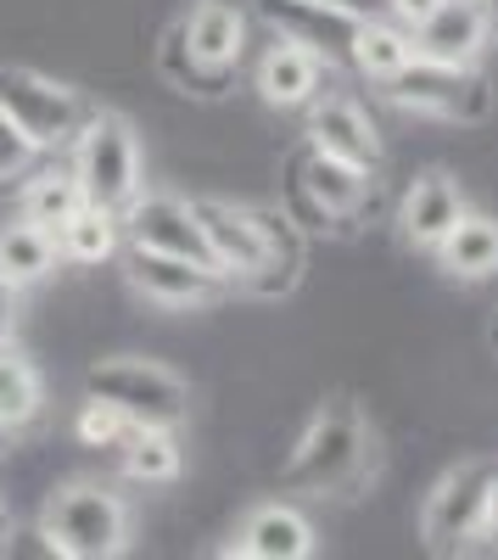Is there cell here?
I'll return each instance as SVG.
<instances>
[{
	"label": "cell",
	"instance_id": "cell-30",
	"mask_svg": "<svg viewBox=\"0 0 498 560\" xmlns=\"http://www.w3.org/2000/svg\"><path fill=\"white\" fill-rule=\"evenodd\" d=\"M482 544H498V471H493L487 499H482Z\"/></svg>",
	"mask_w": 498,
	"mask_h": 560
},
{
	"label": "cell",
	"instance_id": "cell-2",
	"mask_svg": "<svg viewBox=\"0 0 498 560\" xmlns=\"http://www.w3.org/2000/svg\"><path fill=\"white\" fill-rule=\"evenodd\" d=\"M39 538L62 560H112L129 544V510L102 482H68L45 499Z\"/></svg>",
	"mask_w": 498,
	"mask_h": 560
},
{
	"label": "cell",
	"instance_id": "cell-24",
	"mask_svg": "<svg viewBox=\"0 0 498 560\" xmlns=\"http://www.w3.org/2000/svg\"><path fill=\"white\" fill-rule=\"evenodd\" d=\"M39 415V370L12 348L0 342V432H17Z\"/></svg>",
	"mask_w": 498,
	"mask_h": 560
},
{
	"label": "cell",
	"instance_id": "cell-9",
	"mask_svg": "<svg viewBox=\"0 0 498 560\" xmlns=\"http://www.w3.org/2000/svg\"><path fill=\"white\" fill-rule=\"evenodd\" d=\"M498 34V12L493 0H437V12L426 23L410 28L415 39V57H431V62H454V68H476L482 51Z\"/></svg>",
	"mask_w": 498,
	"mask_h": 560
},
{
	"label": "cell",
	"instance_id": "cell-23",
	"mask_svg": "<svg viewBox=\"0 0 498 560\" xmlns=\"http://www.w3.org/2000/svg\"><path fill=\"white\" fill-rule=\"evenodd\" d=\"M84 208V191H79V174L68 168H51V174H39V179H28V191H23V219L28 224H39V230H57L73 219Z\"/></svg>",
	"mask_w": 498,
	"mask_h": 560
},
{
	"label": "cell",
	"instance_id": "cell-21",
	"mask_svg": "<svg viewBox=\"0 0 498 560\" xmlns=\"http://www.w3.org/2000/svg\"><path fill=\"white\" fill-rule=\"evenodd\" d=\"M118 454H123V477L129 482H174L179 477L174 427H129Z\"/></svg>",
	"mask_w": 498,
	"mask_h": 560
},
{
	"label": "cell",
	"instance_id": "cell-4",
	"mask_svg": "<svg viewBox=\"0 0 498 560\" xmlns=\"http://www.w3.org/2000/svg\"><path fill=\"white\" fill-rule=\"evenodd\" d=\"M381 90H387L392 107L415 113V118H431V124H482L493 113V84L476 68L431 62V57H415Z\"/></svg>",
	"mask_w": 498,
	"mask_h": 560
},
{
	"label": "cell",
	"instance_id": "cell-3",
	"mask_svg": "<svg viewBox=\"0 0 498 560\" xmlns=\"http://www.w3.org/2000/svg\"><path fill=\"white\" fill-rule=\"evenodd\" d=\"M73 174L84 202H96L107 213H123L141 197V147H134V129L118 113H90V124L73 140Z\"/></svg>",
	"mask_w": 498,
	"mask_h": 560
},
{
	"label": "cell",
	"instance_id": "cell-29",
	"mask_svg": "<svg viewBox=\"0 0 498 560\" xmlns=\"http://www.w3.org/2000/svg\"><path fill=\"white\" fill-rule=\"evenodd\" d=\"M12 331H17V287L0 280V342H12Z\"/></svg>",
	"mask_w": 498,
	"mask_h": 560
},
{
	"label": "cell",
	"instance_id": "cell-12",
	"mask_svg": "<svg viewBox=\"0 0 498 560\" xmlns=\"http://www.w3.org/2000/svg\"><path fill=\"white\" fill-rule=\"evenodd\" d=\"M465 191H460V179L448 174V168H426L410 179V191H403L398 202V224H403V242L420 247V253H437V242L465 219Z\"/></svg>",
	"mask_w": 498,
	"mask_h": 560
},
{
	"label": "cell",
	"instance_id": "cell-11",
	"mask_svg": "<svg viewBox=\"0 0 498 560\" xmlns=\"http://www.w3.org/2000/svg\"><path fill=\"white\" fill-rule=\"evenodd\" d=\"M123 280L157 308H202V303H213L224 292L218 269H202V264L174 258V253H152V247H129Z\"/></svg>",
	"mask_w": 498,
	"mask_h": 560
},
{
	"label": "cell",
	"instance_id": "cell-27",
	"mask_svg": "<svg viewBox=\"0 0 498 560\" xmlns=\"http://www.w3.org/2000/svg\"><path fill=\"white\" fill-rule=\"evenodd\" d=\"M34 158H39V147L17 129V118L0 107V179H17V174H28L34 168Z\"/></svg>",
	"mask_w": 498,
	"mask_h": 560
},
{
	"label": "cell",
	"instance_id": "cell-7",
	"mask_svg": "<svg viewBox=\"0 0 498 560\" xmlns=\"http://www.w3.org/2000/svg\"><path fill=\"white\" fill-rule=\"evenodd\" d=\"M286 197H292V208H297V219L308 230L342 224V219H353L358 208H365L370 168L342 163V158H331V152H320V147L303 140V152L292 158V174H286Z\"/></svg>",
	"mask_w": 498,
	"mask_h": 560
},
{
	"label": "cell",
	"instance_id": "cell-14",
	"mask_svg": "<svg viewBox=\"0 0 498 560\" xmlns=\"http://www.w3.org/2000/svg\"><path fill=\"white\" fill-rule=\"evenodd\" d=\"M179 39L197 68L230 79L247 57V12L230 0H202V7H191V18H179Z\"/></svg>",
	"mask_w": 498,
	"mask_h": 560
},
{
	"label": "cell",
	"instance_id": "cell-13",
	"mask_svg": "<svg viewBox=\"0 0 498 560\" xmlns=\"http://www.w3.org/2000/svg\"><path fill=\"white\" fill-rule=\"evenodd\" d=\"M258 18L275 34L320 51L325 62H347V45L358 28V12H342L331 0H258Z\"/></svg>",
	"mask_w": 498,
	"mask_h": 560
},
{
	"label": "cell",
	"instance_id": "cell-1",
	"mask_svg": "<svg viewBox=\"0 0 498 560\" xmlns=\"http://www.w3.org/2000/svg\"><path fill=\"white\" fill-rule=\"evenodd\" d=\"M370 471H376V432H370L365 409L347 393H336L303 427L281 482L297 493H320V499H353Z\"/></svg>",
	"mask_w": 498,
	"mask_h": 560
},
{
	"label": "cell",
	"instance_id": "cell-17",
	"mask_svg": "<svg viewBox=\"0 0 498 560\" xmlns=\"http://www.w3.org/2000/svg\"><path fill=\"white\" fill-rule=\"evenodd\" d=\"M224 555H241V560H308L313 555V527L292 504H258Z\"/></svg>",
	"mask_w": 498,
	"mask_h": 560
},
{
	"label": "cell",
	"instance_id": "cell-19",
	"mask_svg": "<svg viewBox=\"0 0 498 560\" xmlns=\"http://www.w3.org/2000/svg\"><path fill=\"white\" fill-rule=\"evenodd\" d=\"M431 258L454 275V280H493V275H498V219L465 208V219L437 242Z\"/></svg>",
	"mask_w": 498,
	"mask_h": 560
},
{
	"label": "cell",
	"instance_id": "cell-20",
	"mask_svg": "<svg viewBox=\"0 0 498 560\" xmlns=\"http://www.w3.org/2000/svg\"><path fill=\"white\" fill-rule=\"evenodd\" d=\"M57 258H62V253H57L51 230H39V224H28V219H17V224L0 230V280H12L17 292L51 275Z\"/></svg>",
	"mask_w": 498,
	"mask_h": 560
},
{
	"label": "cell",
	"instance_id": "cell-31",
	"mask_svg": "<svg viewBox=\"0 0 498 560\" xmlns=\"http://www.w3.org/2000/svg\"><path fill=\"white\" fill-rule=\"evenodd\" d=\"M7 544H12V510L0 504V549H7Z\"/></svg>",
	"mask_w": 498,
	"mask_h": 560
},
{
	"label": "cell",
	"instance_id": "cell-16",
	"mask_svg": "<svg viewBox=\"0 0 498 560\" xmlns=\"http://www.w3.org/2000/svg\"><path fill=\"white\" fill-rule=\"evenodd\" d=\"M325 68H331V62H325L320 51H308V45L275 34V45H269L263 62H258V96H263L269 107H281V113L308 107L313 96H320V73H325Z\"/></svg>",
	"mask_w": 498,
	"mask_h": 560
},
{
	"label": "cell",
	"instance_id": "cell-22",
	"mask_svg": "<svg viewBox=\"0 0 498 560\" xmlns=\"http://www.w3.org/2000/svg\"><path fill=\"white\" fill-rule=\"evenodd\" d=\"M118 236H123L118 213H107V208H96V202H84V208L57 230V253L73 258V264H102V258L118 253Z\"/></svg>",
	"mask_w": 498,
	"mask_h": 560
},
{
	"label": "cell",
	"instance_id": "cell-32",
	"mask_svg": "<svg viewBox=\"0 0 498 560\" xmlns=\"http://www.w3.org/2000/svg\"><path fill=\"white\" fill-rule=\"evenodd\" d=\"M493 45H498V34H493Z\"/></svg>",
	"mask_w": 498,
	"mask_h": 560
},
{
	"label": "cell",
	"instance_id": "cell-26",
	"mask_svg": "<svg viewBox=\"0 0 498 560\" xmlns=\"http://www.w3.org/2000/svg\"><path fill=\"white\" fill-rule=\"evenodd\" d=\"M79 443H90V448H118L123 443V432H129V415L118 409V404H107V398H96L90 393L84 398V409H79Z\"/></svg>",
	"mask_w": 498,
	"mask_h": 560
},
{
	"label": "cell",
	"instance_id": "cell-8",
	"mask_svg": "<svg viewBox=\"0 0 498 560\" xmlns=\"http://www.w3.org/2000/svg\"><path fill=\"white\" fill-rule=\"evenodd\" d=\"M493 471H498L493 459H460L454 471H442V482L426 493V510H420L426 549L454 555V549L482 544V499H487Z\"/></svg>",
	"mask_w": 498,
	"mask_h": 560
},
{
	"label": "cell",
	"instance_id": "cell-18",
	"mask_svg": "<svg viewBox=\"0 0 498 560\" xmlns=\"http://www.w3.org/2000/svg\"><path fill=\"white\" fill-rule=\"evenodd\" d=\"M347 62L365 73L370 84H387V79H398L403 68L415 62V39H410V28H403V23L370 12V18H358V28H353Z\"/></svg>",
	"mask_w": 498,
	"mask_h": 560
},
{
	"label": "cell",
	"instance_id": "cell-5",
	"mask_svg": "<svg viewBox=\"0 0 498 560\" xmlns=\"http://www.w3.org/2000/svg\"><path fill=\"white\" fill-rule=\"evenodd\" d=\"M84 393H96L129 415V427H179L191 409L186 376H174L157 359H102L84 376Z\"/></svg>",
	"mask_w": 498,
	"mask_h": 560
},
{
	"label": "cell",
	"instance_id": "cell-28",
	"mask_svg": "<svg viewBox=\"0 0 498 560\" xmlns=\"http://www.w3.org/2000/svg\"><path fill=\"white\" fill-rule=\"evenodd\" d=\"M387 12H392V23L415 28V23H426L437 12V0H387Z\"/></svg>",
	"mask_w": 498,
	"mask_h": 560
},
{
	"label": "cell",
	"instance_id": "cell-10",
	"mask_svg": "<svg viewBox=\"0 0 498 560\" xmlns=\"http://www.w3.org/2000/svg\"><path fill=\"white\" fill-rule=\"evenodd\" d=\"M118 224L129 230V247H152V253H174V258H191L202 269H218V258H213V247L202 236L197 208L179 202V197H134L118 213Z\"/></svg>",
	"mask_w": 498,
	"mask_h": 560
},
{
	"label": "cell",
	"instance_id": "cell-15",
	"mask_svg": "<svg viewBox=\"0 0 498 560\" xmlns=\"http://www.w3.org/2000/svg\"><path fill=\"white\" fill-rule=\"evenodd\" d=\"M308 147H320L342 163H358V168H381V129L370 124V113L347 102V96H325L308 118Z\"/></svg>",
	"mask_w": 498,
	"mask_h": 560
},
{
	"label": "cell",
	"instance_id": "cell-6",
	"mask_svg": "<svg viewBox=\"0 0 498 560\" xmlns=\"http://www.w3.org/2000/svg\"><path fill=\"white\" fill-rule=\"evenodd\" d=\"M0 107L17 118V129L39 152L73 147L79 129L90 124V102L79 96V90L62 84V79H45L34 68H0Z\"/></svg>",
	"mask_w": 498,
	"mask_h": 560
},
{
	"label": "cell",
	"instance_id": "cell-25",
	"mask_svg": "<svg viewBox=\"0 0 498 560\" xmlns=\"http://www.w3.org/2000/svg\"><path fill=\"white\" fill-rule=\"evenodd\" d=\"M157 68H163V79L174 84V90H186V96H224V84L230 79H218V73H208V68H197L191 62V51H186V39H179V23L163 34V45H157Z\"/></svg>",
	"mask_w": 498,
	"mask_h": 560
}]
</instances>
